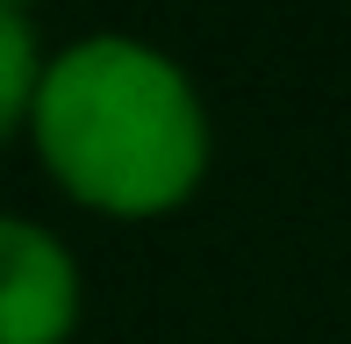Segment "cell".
Returning a JSON list of instances; mask_svg holds the SVG:
<instances>
[{
    "instance_id": "cell-1",
    "label": "cell",
    "mask_w": 351,
    "mask_h": 344,
    "mask_svg": "<svg viewBox=\"0 0 351 344\" xmlns=\"http://www.w3.org/2000/svg\"><path fill=\"white\" fill-rule=\"evenodd\" d=\"M36 136L58 180L115 215L172 208L208 151L186 79L130 36H86L43 72Z\"/></svg>"
},
{
    "instance_id": "cell-2",
    "label": "cell",
    "mask_w": 351,
    "mask_h": 344,
    "mask_svg": "<svg viewBox=\"0 0 351 344\" xmlns=\"http://www.w3.org/2000/svg\"><path fill=\"white\" fill-rule=\"evenodd\" d=\"M79 280L58 237L0 215V344H58L72 330Z\"/></svg>"
},
{
    "instance_id": "cell-3",
    "label": "cell",
    "mask_w": 351,
    "mask_h": 344,
    "mask_svg": "<svg viewBox=\"0 0 351 344\" xmlns=\"http://www.w3.org/2000/svg\"><path fill=\"white\" fill-rule=\"evenodd\" d=\"M36 43H29V22L14 8H0V136L22 108H36Z\"/></svg>"
},
{
    "instance_id": "cell-4",
    "label": "cell",
    "mask_w": 351,
    "mask_h": 344,
    "mask_svg": "<svg viewBox=\"0 0 351 344\" xmlns=\"http://www.w3.org/2000/svg\"><path fill=\"white\" fill-rule=\"evenodd\" d=\"M0 8H22V0H0Z\"/></svg>"
}]
</instances>
